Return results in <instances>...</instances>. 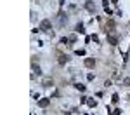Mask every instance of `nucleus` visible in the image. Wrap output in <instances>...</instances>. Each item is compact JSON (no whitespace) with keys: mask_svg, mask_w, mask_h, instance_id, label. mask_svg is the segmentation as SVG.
I'll return each instance as SVG.
<instances>
[{"mask_svg":"<svg viewBox=\"0 0 130 115\" xmlns=\"http://www.w3.org/2000/svg\"><path fill=\"white\" fill-rule=\"evenodd\" d=\"M123 84H125L127 87H128V85H130V78H125V80H123Z\"/></svg>","mask_w":130,"mask_h":115,"instance_id":"15","label":"nucleus"},{"mask_svg":"<svg viewBox=\"0 0 130 115\" xmlns=\"http://www.w3.org/2000/svg\"><path fill=\"white\" fill-rule=\"evenodd\" d=\"M87 105H89V106H96L97 101H96V99H87Z\"/></svg>","mask_w":130,"mask_h":115,"instance_id":"11","label":"nucleus"},{"mask_svg":"<svg viewBox=\"0 0 130 115\" xmlns=\"http://www.w3.org/2000/svg\"><path fill=\"white\" fill-rule=\"evenodd\" d=\"M57 58H59V59H57V61H59V64H66V63H68V56H66V54L57 52Z\"/></svg>","mask_w":130,"mask_h":115,"instance_id":"3","label":"nucleus"},{"mask_svg":"<svg viewBox=\"0 0 130 115\" xmlns=\"http://www.w3.org/2000/svg\"><path fill=\"white\" fill-rule=\"evenodd\" d=\"M76 32H78V33H83V32H85V30H83V25H82V23H78V25H76Z\"/></svg>","mask_w":130,"mask_h":115,"instance_id":"10","label":"nucleus"},{"mask_svg":"<svg viewBox=\"0 0 130 115\" xmlns=\"http://www.w3.org/2000/svg\"><path fill=\"white\" fill-rule=\"evenodd\" d=\"M107 42H109L111 45H116V44H118V38L114 37V35H111V33H107Z\"/></svg>","mask_w":130,"mask_h":115,"instance_id":"4","label":"nucleus"},{"mask_svg":"<svg viewBox=\"0 0 130 115\" xmlns=\"http://www.w3.org/2000/svg\"><path fill=\"white\" fill-rule=\"evenodd\" d=\"M113 30H114V21H113V19H109V21L106 23V33H111Z\"/></svg>","mask_w":130,"mask_h":115,"instance_id":"2","label":"nucleus"},{"mask_svg":"<svg viewBox=\"0 0 130 115\" xmlns=\"http://www.w3.org/2000/svg\"><path fill=\"white\" fill-rule=\"evenodd\" d=\"M37 73L40 75V73H42V71H40V68L37 66V64H35V63H33V77H35V75H37Z\"/></svg>","mask_w":130,"mask_h":115,"instance_id":"9","label":"nucleus"},{"mask_svg":"<svg viewBox=\"0 0 130 115\" xmlns=\"http://www.w3.org/2000/svg\"><path fill=\"white\" fill-rule=\"evenodd\" d=\"M49 99H40V101H38V106H40V108H47V106H49Z\"/></svg>","mask_w":130,"mask_h":115,"instance_id":"7","label":"nucleus"},{"mask_svg":"<svg viewBox=\"0 0 130 115\" xmlns=\"http://www.w3.org/2000/svg\"><path fill=\"white\" fill-rule=\"evenodd\" d=\"M68 42H69V38H66V37L61 38V44H68Z\"/></svg>","mask_w":130,"mask_h":115,"instance_id":"14","label":"nucleus"},{"mask_svg":"<svg viewBox=\"0 0 130 115\" xmlns=\"http://www.w3.org/2000/svg\"><path fill=\"white\" fill-rule=\"evenodd\" d=\"M40 30H43V32H49L50 30V21L49 19H43L42 23H40Z\"/></svg>","mask_w":130,"mask_h":115,"instance_id":"1","label":"nucleus"},{"mask_svg":"<svg viewBox=\"0 0 130 115\" xmlns=\"http://www.w3.org/2000/svg\"><path fill=\"white\" fill-rule=\"evenodd\" d=\"M94 64H96V59H92V58H87V59H85V66L87 68H92Z\"/></svg>","mask_w":130,"mask_h":115,"instance_id":"6","label":"nucleus"},{"mask_svg":"<svg viewBox=\"0 0 130 115\" xmlns=\"http://www.w3.org/2000/svg\"><path fill=\"white\" fill-rule=\"evenodd\" d=\"M85 7L89 9L90 12H96V5L92 4V0H87V4H85Z\"/></svg>","mask_w":130,"mask_h":115,"instance_id":"5","label":"nucleus"},{"mask_svg":"<svg viewBox=\"0 0 130 115\" xmlns=\"http://www.w3.org/2000/svg\"><path fill=\"white\" fill-rule=\"evenodd\" d=\"M120 113H121V110H114V112H113L111 115H120Z\"/></svg>","mask_w":130,"mask_h":115,"instance_id":"16","label":"nucleus"},{"mask_svg":"<svg viewBox=\"0 0 130 115\" xmlns=\"http://www.w3.org/2000/svg\"><path fill=\"white\" fill-rule=\"evenodd\" d=\"M75 87H76L78 91H85V85H82V84H75Z\"/></svg>","mask_w":130,"mask_h":115,"instance_id":"12","label":"nucleus"},{"mask_svg":"<svg viewBox=\"0 0 130 115\" xmlns=\"http://www.w3.org/2000/svg\"><path fill=\"white\" fill-rule=\"evenodd\" d=\"M120 101V96L118 94H113V103H118Z\"/></svg>","mask_w":130,"mask_h":115,"instance_id":"13","label":"nucleus"},{"mask_svg":"<svg viewBox=\"0 0 130 115\" xmlns=\"http://www.w3.org/2000/svg\"><path fill=\"white\" fill-rule=\"evenodd\" d=\"M52 84H54V82H52V78H45V80H43V87H50Z\"/></svg>","mask_w":130,"mask_h":115,"instance_id":"8","label":"nucleus"}]
</instances>
